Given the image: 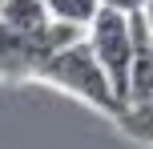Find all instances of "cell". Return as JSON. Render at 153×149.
I'll list each match as a JSON object with an SVG mask.
<instances>
[{
    "mask_svg": "<svg viewBox=\"0 0 153 149\" xmlns=\"http://www.w3.org/2000/svg\"><path fill=\"white\" fill-rule=\"evenodd\" d=\"M36 77L48 81V85H56V89H65V93H73V97H81V101H89V105H97L101 113H113V117L125 113V105H121V97H117L113 81H109L105 64L97 61L89 36L69 44V48L48 53L45 64L36 69Z\"/></svg>",
    "mask_w": 153,
    "mask_h": 149,
    "instance_id": "obj_1",
    "label": "cell"
},
{
    "mask_svg": "<svg viewBox=\"0 0 153 149\" xmlns=\"http://www.w3.org/2000/svg\"><path fill=\"white\" fill-rule=\"evenodd\" d=\"M117 125H121V133L133 137L137 145H153V101H145V105H129V109L117 117Z\"/></svg>",
    "mask_w": 153,
    "mask_h": 149,
    "instance_id": "obj_5",
    "label": "cell"
},
{
    "mask_svg": "<svg viewBox=\"0 0 153 149\" xmlns=\"http://www.w3.org/2000/svg\"><path fill=\"white\" fill-rule=\"evenodd\" d=\"M105 4H109V8H121V12H141L149 0H105Z\"/></svg>",
    "mask_w": 153,
    "mask_h": 149,
    "instance_id": "obj_7",
    "label": "cell"
},
{
    "mask_svg": "<svg viewBox=\"0 0 153 149\" xmlns=\"http://www.w3.org/2000/svg\"><path fill=\"white\" fill-rule=\"evenodd\" d=\"M0 8H4V0H0Z\"/></svg>",
    "mask_w": 153,
    "mask_h": 149,
    "instance_id": "obj_8",
    "label": "cell"
},
{
    "mask_svg": "<svg viewBox=\"0 0 153 149\" xmlns=\"http://www.w3.org/2000/svg\"><path fill=\"white\" fill-rule=\"evenodd\" d=\"M89 44L97 53V61L105 64L109 81H113L117 97H129V64H133V53H137V32H133V12H121V8H101L89 24Z\"/></svg>",
    "mask_w": 153,
    "mask_h": 149,
    "instance_id": "obj_2",
    "label": "cell"
},
{
    "mask_svg": "<svg viewBox=\"0 0 153 149\" xmlns=\"http://www.w3.org/2000/svg\"><path fill=\"white\" fill-rule=\"evenodd\" d=\"M0 20H4L8 28L24 32V36H40V32L53 24V12H48V0H4Z\"/></svg>",
    "mask_w": 153,
    "mask_h": 149,
    "instance_id": "obj_4",
    "label": "cell"
},
{
    "mask_svg": "<svg viewBox=\"0 0 153 149\" xmlns=\"http://www.w3.org/2000/svg\"><path fill=\"white\" fill-rule=\"evenodd\" d=\"M105 8V0H48V12L56 20H73V24H85L89 28L93 16Z\"/></svg>",
    "mask_w": 153,
    "mask_h": 149,
    "instance_id": "obj_6",
    "label": "cell"
},
{
    "mask_svg": "<svg viewBox=\"0 0 153 149\" xmlns=\"http://www.w3.org/2000/svg\"><path fill=\"white\" fill-rule=\"evenodd\" d=\"M45 56H48V48H45L40 36H24V32L8 28V24L0 20V73H4V77H12V81L32 77V73L45 64Z\"/></svg>",
    "mask_w": 153,
    "mask_h": 149,
    "instance_id": "obj_3",
    "label": "cell"
}]
</instances>
